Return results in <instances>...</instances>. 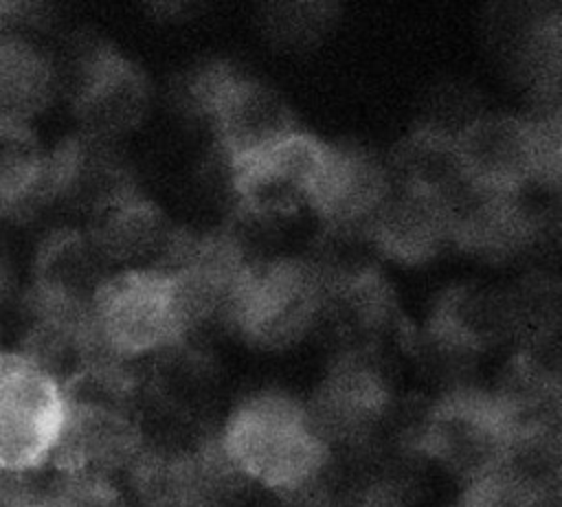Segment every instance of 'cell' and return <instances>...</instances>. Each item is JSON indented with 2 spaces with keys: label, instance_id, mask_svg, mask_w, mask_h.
Masks as SVG:
<instances>
[{
  "label": "cell",
  "instance_id": "1",
  "mask_svg": "<svg viewBox=\"0 0 562 507\" xmlns=\"http://www.w3.org/2000/svg\"><path fill=\"white\" fill-rule=\"evenodd\" d=\"M217 443L246 483L283 500H305L323 483L331 450L307 406L285 393H255L226 417Z\"/></svg>",
  "mask_w": 562,
  "mask_h": 507
},
{
  "label": "cell",
  "instance_id": "2",
  "mask_svg": "<svg viewBox=\"0 0 562 507\" xmlns=\"http://www.w3.org/2000/svg\"><path fill=\"white\" fill-rule=\"evenodd\" d=\"M90 329L101 353L127 364L173 349L187 336L162 270L110 272L90 301Z\"/></svg>",
  "mask_w": 562,
  "mask_h": 507
},
{
  "label": "cell",
  "instance_id": "3",
  "mask_svg": "<svg viewBox=\"0 0 562 507\" xmlns=\"http://www.w3.org/2000/svg\"><path fill=\"white\" fill-rule=\"evenodd\" d=\"M454 151L470 189L490 195H518L529 182L558 178V121L481 119L454 138Z\"/></svg>",
  "mask_w": 562,
  "mask_h": 507
},
{
  "label": "cell",
  "instance_id": "4",
  "mask_svg": "<svg viewBox=\"0 0 562 507\" xmlns=\"http://www.w3.org/2000/svg\"><path fill=\"white\" fill-rule=\"evenodd\" d=\"M327 296V281L307 263L290 259L248 263L228 323L261 347H283L314 325Z\"/></svg>",
  "mask_w": 562,
  "mask_h": 507
},
{
  "label": "cell",
  "instance_id": "5",
  "mask_svg": "<svg viewBox=\"0 0 562 507\" xmlns=\"http://www.w3.org/2000/svg\"><path fill=\"white\" fill-rule=\"evenodd\" d=\"M66 410L64 386L37 362L0 351V470L48 465Z\"/></svg>",
  "mask_w": 562,
  "mask_h": 507
},
{
  "label": "cell",
  "instance_id": "6",
  "mask_svg": "<svg viewBox=\"0 0 562 507\" xmlns=\"http://www.w3.org/2000/svg\"><path fill=\"white\" fill-rule=\"evenodd\" d=\"M516 435L496 393L454 391L422 426V450L468 483L505 461Z\"/></svg>",
  "mask_w": 562,
  "mask_h": 507
},
{
  "label": "cell",
  "instance_id": "7",
  "mask_svg": "<svg viewBox=\"0 0 562 507\" xmlns=\"http://www.w3.org/2000/svg\"><path fill=\"white\" fill-rule=\"evenodd\" d=\"M327 147L294 129L261 149L228 160L231 187L244 213L272 219L312 209Z\"/></svg>",
  "mask_w": 562,
  "mask_h": 507
},
{
  "label": "cell",
  "instance_id": "8",
  "mask_svg": "<svg viewBox=\"0 0 562 507\" xmlns=\"http://www.w3.org/2000/svg\"><path fill=\"white\" fill-rule=\"evenodd\" d=\"M193 103L211 121L228 160L294 132L277 92L226 66H213L193 81Z\"/></svg>",
  "mask_w": 562,
  "mask_h": 507
},
{
  "label": "cell",
  "instance_id": "9",
  "mask_svg": "<svg viewBox=\"0 0 562 507\" xmlns=\"http://www.w3.org/2000/svg\"><path fill=\"white\" fill-rule=\"evenodd\" d=\"M386 397L380 373L367 360L349 356L336 364L314 402L305 406L318 435L334 450V443L362 441L380 421Z\"/></svg>",
  "mask_w": 562,
  "mask_h": 507
},
{
  "label": "cell",
  "instance_id": "10",
  "mask_svg": "<svg viewBox=\"0 0 562 507\" xmlns=\"http://www.w3.org/2000/svg\"><path fill=\"white\" fill-rule=\"evenodd\" d=\"M367 230L386 255L400 261H422L452 237V206L413 187H391Z\"/></svg>",
  "mask_w": 562,
  "mask_h": 507
},
{
  "label": "cell",
  "instance_id": "11",
  "mask_svg": "<svg viewBox=\"0 0 562 507\" xmlns=\"http://www.w3.org/2000/svg\"><path fill=\"white\" fill-rule=\"evenodd\" d=\"M389 191L386 171L371 156L360 149L327 147L312 211L338 228H367Z\"/></svg>",
  "mask_w": 562,
  "mask_h": 507
},
{
  "label": "cell",
  "instance_id": "12",
  "mask_svg": "<svg viewBox=\"0 0 562 507\" xmlns=\"http://www.w3.org/2000/svg\"><path fill=\"white\" fill-rule=\"evenodd\" d=\"M145 81L140 72L116 55H103L92 66L83 103L86 114L103 129H123L145 110Z\"/></svg>",
  "mask_w": 562,
  "mask_h": 507
},
{
  "label": "cell",
  "instance_id": "13",
  "mask_svg": "<svg viewBox=\"0 0 562 507\" xmlns=\"http://www.w3.org/2000/svg\"><path fill=\"white\" fill-rule=\"evenodd\" d=\"M50 94L44 57L22 40H0V121L26 123Z\"/></svg>",
  "mask_w": 562,
  "mask_h": 507
},
{
  "label": "cell",
  "instance_id": "14",
  "mask_svg": "<svg viewBox=\"0 0 562 507\" xmlns=\"http://www.w3.org/2000/svg\"><path fill=\"white\" fill-rule=\"evenodd\" d=\"M61 160H48L29 123L0 121V202H18L44 182H61Z\"/></svg>",
  "mask_w": 562,
  "mask_h": 507
},
{
  "label": "cell",
  "instance_id": "15",
  "mask_svg": "<svg viewBox=\"0 0 562 507\" xmlns=\"http://www.w3.org/2000/svg\"><path fill=\"white\" fill-rule=\"evenodd\" d=\"M42 507H127L116 478L55 470L42 489Z\"/></svg>",
  "mask_w": 562,
  "mask_h": 507
},
{
  "label": "cell",
  "instance_id": "16",
  "mask_svg": "<svg viewBox=\"0 0 562 507\" xmlns=\"http://www.w3.org/2000/svg\"><path fill=\"white\" fill-rule=\"evenodd\" d=\"M198 507H224V505H198Z\"/></svg>",
  "mask_w": 562,
  "mask_h": 507
},
{
  "label": "cell",
  "instance_id": "17",
  "mask_svg": "<svg viewBox=\"0 0 562 507\" xmlns=\"http://www.w3.org/2000/svg\"><path fill=\"white\" fill-rule=\"evenodd\" d=\"M459 507H463V505H459Z\"/></svg>",
  "mask_w": 562,
  "mask_h": 507
}]
</instances>
